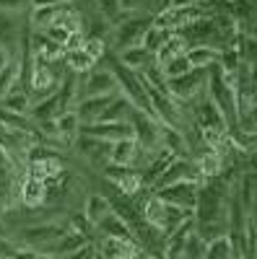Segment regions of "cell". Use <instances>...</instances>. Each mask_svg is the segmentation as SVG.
I'll return each mask as SVG.
<instances>
[{
  "mask_svg": "<svg viewBox=\"0 0 257 259\" xmlns=\"http://www.w3.org/2000/svg\"><path fill=\"white\" fill-rule=\"evenodd\" d=\"M203 259H234V241L229 233H221L216 239L205 241V254Z\"/></svg>",
  "mask_w": 257,
  "mask_h": 259,
  "instance_id": "d4e9b609",
  "label": "cell"
},
{
  "mask_svg": "<svg viewBox=\"0 0 257 259\" xmlns=\"http://www.w3.org/2000/svg\"><path fill=\"white\" fill-rule=\"evenodd\" d=\"M130 124H133V133H135L138 145L145 150V153L156 156L159 150L164 148V145H161V122H156L154 117H148V114L140 112V109H133Z\"/></svg>",
  "mask_w": 257,
  "mask_h": 259,
  "instance_id": "5b68a950",
  "label": "cell"
},
{
  "mask_svg": "<svg viewBox=\"0 0 257 259\" xmlns=\"http://www.w3.org/2000/svg\"><path fill=\"white\" fill-rule=\"evenodd\" d=\"M208 96L210 101L218 106V112L224 114L226 124H229V133L231 130L239 127V112H237V91H234V85L224 78L221 68L218 65H210L208 68Z\"/></svg>",
  "mask_w": 257,
  "mask_h": 259,
  "instance_id": "6da1fadb",
  "label": "cell"
},
{
  "mask_svg": "<svg viewBox=\"0 0 257 259\" xmlns=\"http://www.w3.org/2000/svg\"><path fill=\"white\" fill-rule=\"evenodd\" d=\"M26 177V168L18 171V161L0 148V207H8L21 192V182Z\"/></svg>",
  "mask_w": 257,
  "mask_h": 259,
  "instance_id": "277c9868",
  "label": "cell"
},
{
  "mask_svg": "<svg viewBox=\"0 0 257 259\" xmlns=\"http://www.w3.org/2000/svg\"><path fill=\"white\" fill-rule=\"evenodd\" d=\"M3 106L6 109H11V112H18V114H29V109H31V96H29V91L24 89H13V91H8L6 96H3Z\"/></svg>",
  "mask_w": 257,
  "mask_h": 259,
  "instance_id": "f1b7e54d",
  "label": "cell"
},
{
  "mask_svg": "<svg viewBox=\"0 0 257 259\" xmlns=\"http://www.w3.org/2000/svg\"><path fill=\"white\" fill-rule=\"evenodd\" d=\"M190 50V45H187V39L179 34V31H171L169 34V39L164 41V47L154 55V60L161 65V68H164V65L169 62V60H174V57H179V55H185Z\"/></svg>",
  "mask_w": 257,
  "mask_h": 259,
  "instance_id": "44dd1931",
  "label": "cell"
},
{
  "mask_svg": "<svg viewBox=\"0 0 257 259\" xmlns=\"http://www.w3.org/2000/svg\"><path fill=\"white\" fill-rule=\"evenodd\" d=\"M68 3L70 0H31V8H60Z\"/></svg>",
  "mask_w": 257,
  "mask_h": 259,
  "instance_id": "ab89813d",
  "label": "cell"
},
{
  "mask_svg": "<svg viewBox=\"0 0 257 259\" xmlns=\"http://www.w3.org/2000/svg\"><path fill=\"white\" fill-rule=\"evenodd\" d=\"M45 34H47L52 41L62 45V50H65V41H68V36H70V31H68V29H62V26H47V29H45Z\"/></svg>",
  "mask_w": 257,
  "mask_h": 259,
  "instance_id": "d590c367",
  "label": "cell"
},
{
  "mask_svg": "<svg viewBox=\"0 0 257 259\" xmlns=\"http://www.w3.org/2000/svg\"><path fill=\"white\" fill-rule=\"evenodd\" d=\"M117 60L125 65V68H130V70L140 73V70L145 68V65L154 60V55L148 52L145 47H140V45H138V47H127V50H122V52L117 55Z\"/></svg>",
  "mask_w": 257,
  "mask_h": 259,
  "instance_id": "cb8c5ba5",
  "label": "cell"
},
{
  "mask_svg": "<svg viewBox=\"0 0 257 259\" xmlns=\"http://www.w3.org/2000/svg\"><path fill=\"white\" fill-rule=\"evenodd\" d=\"M31 8V0H0V11H21Z\"/></svg>",
  "mask_w": 257,
  "mask_h": 259,
  "instance_id": "8d00e7d4",
  "label": "cell"
},
{
  "mask_svg": "<svg viewBox=\"0 0 257 259\" xmlns=\"http://www.w3.org/2000/svg\"><path fill=\"white\" fill-rule=\"evenodd\" d=\"M62 62H65V68L76 75H89L94 68H96V62L86 55L83 50H68L65 55H62Z\"/></svg>",
  "mask_w": 257,
  "mask_h": 259,
  "instance_id": "484cf974",
  "label": "cell"
},
{
  "mask_svg": "<svg viewBox=\"0 0 257 259\" xmlns=\"http://www.w3.org/2000/svg\"><path fill=\"white\" fill-rule=\"evenodd\" d=\"M208 89V70H190L187 75L169 78L166 94L179 104H195Z\"/></svg>",
  "mask_w": 257,
  "mask_h": 259,
  "instance_id": "3957f363",
  "label": "cell"
},
{
  "mask_svg": "<svg viewBox=\"0 0 257 259\" xmlns=\"http://www.w3.org/2000/svg\"><path fill=\"white\" fill-rule=\"evenodd\" d=\"M96 233H99V236H120V239H135L133 231H130V226H127L115 210L96 226Z\"/></svg>",
  "mask_w": 257,
  "mask_h": 259,
  "instance_id": "603a6c76",
  "label": "cell"
},
{
  "mask_svg": "<svg viewBox=\"0 0 257 259\" xmlns=\"http://www.w3.org/2000/svg\"><path fill=\"white\" fill-rule=\"evenodd\" d=\"M78 150L81 156L89 161L91 166L96 168H106L109 166V158H112V143L106 140H99V138H86V135H78Z\"/></svg>",
  "mask_w": 257,
  "mask_h": 259,
  "instance_id": "4fadbf2b",
  "label": "cell"
},
{
  "mask_svg": "<svg viewBox=\"0 0 257 259\" xmlns=\"http://www.w3.org/2000/svg\"><path fill=\"white\" fill-rule=\"evenodd\" d=\"M21 73H24V62L21 60H11L6 68L0 70V99H3L8 91H13V89H21L18 85Z\"/></svg>",
  "mask_w": 257,
  "mask_h": 259,
  "instance_id": "4316f807",
  "label": "cell"
},
{
  "mask_svg": "<svg viewBox=\"0 0 257 259\" xmlns=\"http://www.w3.org/2000/svg\"><path fill=\"white\" fill-rule=\"evenodd\" d=\"M120 94H104V96H89V99H81L78 104H76V112H78V117H81V122L83 124H89V122H96L99 119V114L109 106L115 99H117Z\"/></svg>",
  "mask_w": 257,
  "mask_h": 259,
  "instance_id": "ac0fdd59",
  "label": "cell"
},
{
  "mask_svg": "<svg viewBox=\"0 0 257 259\" xmlns=\"http://www.w3.org/2000/svg\"><path fill=\"white\" fill-rule=\"evenodd\" d=\"M62 233H68V223H57V221H45V223H34V226H26L21 231V239L29 249H42L45 244L60 239Z\"/></svg>",
  "mask_w": 257,
  "mask_h": 259,
  "instance_id": "ba28073f",
  "label": "cell"
},
{
  "mask_svg": "<svg viewBox=\"0 0 257 259\" xmlns=\"http://www.w3.org/2000/svg\"><path fill=\"white\" fill-rule=\"evenodd\" d=\"M138 212H140V218L148 223V226H154V228H159L161 233H164V228H166V202L159 197L156 192H151L148 197L138 205Z\"/></svg>",
  "mask_w": 257,
  "mask_h": 259,
  "instance_id": "2e32d148",
  "label": "cell"
},
{
  "mask_svg": "<svg viewBox=\"0 0 257 259\" xmlns=\"http://www.w3.org/2000/svg\"><path fill=\"white\" fill-rule=\"evenodd\" d=\"M18 200L24 202V207H42L47 202V182L26 174L24 182H21V192H18Z\"/></svg>",
  "mask_w": 257,
  "mask_h": 259,
  "instance_id": "e0dca14e",
  "label": "cell"
},
{
  "mask_svg": "<svg viewBox=\"0 0 257 259\" xmlns=\"http://www.w3.org/2000/svg\"><path fill=\"white\" fill-rule=\"evenodd\" d=\"M104 94H120L117 91V80H115V75H112L109 68H104V70H96L94 68L89 75H86V80H81V99L104 96Z\"/></svg>",
  "mask_w": 257,
  "mask_h": 259,
  "instance_id": "7c38bea8",
  "label": "cell"
},
{
  "mask_svg": "<svg viewBox=\"0 0 257 259\" xmlns=\"http://www.w3.org/2000/svg\"><path fill=\"white\" fill-rule=\"evenodd\" d=\"M16 251H18V246H16L13 241H8V239H0V259H11Z\"/></svg>",
  "mask_w": 257,
  "mask_h": 259,
  "instance_id": "f35d334b",
  "label": "cell"
},
{
  "mask_svg": "<svg viewBox=\"0 0 257 259\" xmlns=\"http://www.w3.org/2000/svg\"><path fill=\"white\" fill-rule=\"evenodd\" d=\"M190 70H192V65H190V60H187V52L179 55V57H174V60H169V62L164 65V75H166V80H169V78L187 75Z\"/></svg>",
  "mask_w": 257,
  "mask_h": 259,
  "instance_id": "d6a6232c",
  "label": "cell"
},
{
  "mask_svg": "<svg viewBox=\"0 0 257 259\" xmlns=\"http://www.w3.org/2000/svg\"><path fill=\"white\" fill-rule=\"evenodd\" d=\"M0 124L8 127V130H34V122L29 119V114H18V112H11L6 106H0Z\"/></svg>",
  "mask_w": 257,
  "mask_h": 259,
  "instance_id": "f546056e",
  "label": "cell"
},
{
  "mask_svg": "<svg viewBox=\"0 0 257 259\" xmlns=\"http://www.w3.org/2000/svg\"><path fill=\"white\" fill-rule=\"evenodd\" d=\"M117 3H120V11L130 18V16H140L145 11L148 0H117Z\"/></svg>",
  "mask_w": 257,
  "mask_h": 259,
  "instance_id": "836d02e7",
  "label": "cell"
},
{
  "mask_svg": "<svg viewBox=\"0 0 257 259\" xmlns=\"http://www.w3.org/2000/svg\"><path fill=\"white\" fill-rule=\"evenodd\" d=\"M190 106H192V109H190L192 122H195L200 130H221V133H229V124H226L224 114L218 112V106L210 101L208 91H205L195 104H190Z\"/></svg>",
  "mask_w": 257,
  "mask_h": 259,
  "instance_id": "52a82bcc",
  "label": "cell"
},
{
  "mask_svg": "<svg viewBox=\"0 0 257 259\" xmlns=\"http://www.w3.org/2000/svg\"><path fill=\"white\" fill-rule=\"evenodd\" d=\"M96 254L101 259H140L143 249L135 239H120V236H99L94 241Z\"/></svg>",
  "mask_w": 257,
  "mask_h": 259,
  "instance_id": "8992f818",
  "label": "cell"
},
{
  "mask_svg": "<svg viewBox=\"0 0 257 259\" xmlns=\"http://www.w3.org/2000/svg\"><path fill=\"white\" fill-rule=\"evenodd\" d=\"M198 184L192 182H179V184H169L164 189H154L159 197L166 202V205H177L182 210H192L195 212V205H198Z\"/></svg>",
  "mask_w": 257,
  "mask_h": 259,
  "instance_id": "8fae6325",
  "label": "cell"
},
{
  "mask_svg": "<svg viewBox=\"0 0 257 259\" xmlns=\"http://www.w3.org/2000/svg\"><path fill=\"white\" fill-rule=\"evenodd\" d=\"M83 41H86V34L83 31H73L65 41V52L68 50H83Z\"/></svg>",
  "mask_w": 257,
  "mask_h": 259,
  "instance_id": "74e56055",
  "label": "cell"
},
{
  "mask_svg": "<svg viewBox=\"0 0 257 259\" xmlns=\"http://www.w3.org/2000/svg\"><path fill=\"white\" fill-rule=\"evenodd\" d=\"M169 34L171 31H166V29H159V26H148L145 29V34H143V41H140V47H145L151 55H156L161 47H164V41L169 39Z\"/></svg>",
  "mask_w": 257,
  "mask_h": 259,
  "instance_id": "4dcf8cb0",
  "label": "cell"
},
{
  "mask_svg": "<svg viewBox=\"0 0 257 259\" xmlns=\"http://www.w3.org/2000/svg\"><path fill=\"white\" fill-rule=\"evenodd\" d=\"M55 124H57V133H60V140L62 143H73L78 135H81V117L76 109H68L55 117Z\"/></svg>",
  "mask_w": 257,
  "mask_h": 259,
  "instance_id": "7402d4cb",
  "label": "cell"
},
{
  "mask_svg": "<svg viewBox=\"0 0 257 259\" xmlns=\"http://www.w3.org/2000/svg\"><path fill=\"white\" fill-rule=\"evenodd\" d=\"M109 212H112V202H109V197H106V194L91 192L89 197H86V202H83V215H86V221H89L94 228H96Z\"/></svg>",
  "mask_w": 257,
  "mask_h": 259,
  "instance_id": "d6986e66",
  "label": "cell"
},
{
  "mask_svg": "<svg viewBox=\"0 0 257 259\" xmlns=\"http://www.w3.org/2000/svg\"><path fill=\"white\" fill-rule=\"evenodd\" d=\"M104 171V179L109 182L115 189H120L125 197H133L135 192H140L145 184H143V174L138 168H125V166H106L101 168Z\"/></svg>",
  "mask_w": 257,
  "mask_h": 259,
  "instance_id": "9c48e42d",
  "label": "cell"
},
{
  "mask_svg": "<svg viewBox=\"0 0 257 259\" xmlns=\"http://www.w3.org/2000/svg\"><path fill=\"white\" fill-rule=\"evenodd\" d=\"M156 3H159V0H156Z\"/></svg>",
  "mask_w": 257,
  "mask_h": 259,
  "instance_id": "7bdbcfd3",
  "label": "cell"
},
{
  "mask_svg": "<svg viewBox=\"0 0 257 259\" xmlns=\"http://www.w3.org/2000/svg\"><path fill=\"white\" fill-rule=\"evenodd\" d=\"M252 223H254V231H257V221H252Z\"/></svg>",
  "mask_w": 257,
  "mask_h": 259,
  "instance_id": "60d3db41",
  "label": "cell"
},
{
  "mask_svg": "<svg viewBox=\"0 0 257 259\" xmlns=\"http://www.w3.org/2000/svg\"><path fill=\"white\" fill-rule=\"evenodd\" d=\"M187 60L192 65V70H208L210 65H218L221 50L210 47V45H195V47L187 50Z\"/></svg>",
  "mask_w": 257,
  "mask_h": 259,
  "instance_id": "ffe728a7",
  "label": "cell"
},
{
  "mask_svg": "<svg viewBox=\"0 0 257 259\" xmlns=\"http://www.w3.org/2000/svg\"><path fill=\"white\" fill-rule=\"evenodd\" d=\"M94 256H96V244L94 241H86L81 249H76L73 254L62 256V259H94Z\"/></svg>",
  "mask_w": 257,
  "mask_h": 259,
  "instance_id": "e575fe53",
  "label": "cell"
},
{
  "mask_svg": "<svg viewBox=\"0 0 257 259\" xmlns=\"http://www.w3.org/2000/svg\"><path fill=\"white\" fill-rule=\"evenodd\" d=\"M83 52L89 55L96 65L106 57V52H109V45H106V39H99V36H86L83 41Z\"/></svg>",
  "mask_w": 257,
  "mask_h": 259,
  "instance_id": "1f68e13d",
  "label": "cell"
},
{
  "mask_svg": "<svg viewBox=\"0 0 257 259\" xmlns=\"http://www.w3.org/2000/svg\"><path fill=\"white\" fill-rule=\"evenodd\" d=\"M192 161H195V166H198V171L203 174V179L205 182H210V179H218V177H224V168H226V158H221L216 150H210V148H200L195 156H192Z\"/></svg>",
  "mask_w": 257,
  "mask_h": 259,
  "instance_id": "9a60e30c",
  "label": "cell"
},
{
  "mask_svg": "<svg viewBox=\"0 0 257 259\" xmlns=\"http://www.w3.org/2000/svg\"><path fill=\"white\" fill-rule=\"evenodd\" d=\"M151 21H154V16H145V13L130 16V18L120 21L117 26H112L109 36H106V45L115 50V55H120V52L127 50V47H138L140 41H143L145 29L151 26Z\"/></svg>",
  "mask_w": 257,
  "mask_h": 259,
  "instance_id": "7a4b0ae2",
  "label": "cell"
},
{
  "mask_svg": "<svg viewBox=\"0 0 257 259\" xmlns=\"http://www.w3.org/2000/svg\"><path fill=\"white\" fill-rule=\"evenodd\" d=\"M60 114V104H57V94L55 96H47L42 101H34L31 109H29V119L31 122H47V119H55Z\"/></svg>",
  "mask_w": 257,
  "mask_h": 259,
  "instance_id": "83f0119b",
  "label": "cell"
},
{
  "mask_svg": "<svg viewBox=\"0 0 257 259\" xmlns=\"http://www.w3.org/2000/svg\"><path fill=\"white\" fill-rule=\"evenodd\" d=\"M94 259H101V256H99V254H96V256H94Z\"/></svg>",
  "mask_w": 257,
  "mask_h": 259,
  "instance_id": "b9f144b4",
  "label": "cell"
},
{
  "mask_svg": "<svg viewBox=\"0 0 257 259\" xmlns=\"http://www.w3.org/2000/svg\"><path fill=\"white\" fill-rule=\"evenodd\" d=\"M29 52L36 57V60H45V62H57L62 60V55H65V50H62V45H57V41H52L45 31H34L26 41Z\"/></svg>",
  "mask_w": 257,
  "mask_h": 259,
  "instance_id": "5bb4252c",
  "label": "cell"
},
{
  "mask_svg": "<svg viewBox=\"0 0 257 259\" xmlns=\"http://www.w3.org/2000/svg\"><path fill=\"white\" fill-rule=\"evenodd\" d=\"M81 135L99 138V140H106V143H117V140H125V138H135L130 122H89V124H81Z\"/></svg>",
  "mask_w": 257,
  "mask_h": 259,
  "instance_id": "30bf717a",
  "label": "cell"
}]
</instances>
